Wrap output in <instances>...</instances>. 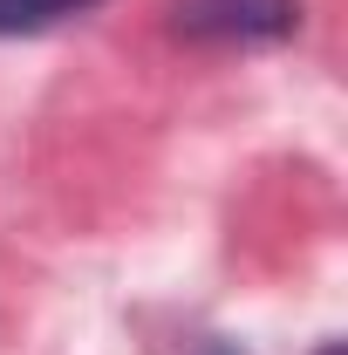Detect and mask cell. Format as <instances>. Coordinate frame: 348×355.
<instances>
[{
	"label": "cell",
	"instance_id": "cell-3",
	"mask_svg": "<svg viewBox=\"0 0 348 355\" xmlns=\"http://www.w3.org/2000/svg\"><path fill=\"white\" fill-rule=\"evenodd\" d=\"M321 355H342V349H335V342H328V349H321Z\"/></svg>",
	"mask_w": 348,
	"mask_h": 355
},
{
	"label": "cell",
	"instance_id": "cell-1",
	"mask_svg": "<svg viewBox=\"0 0 348 355\" xmlns=\"http://www.w3.org/2000/svg\"><path fill=\"white\" fill-rule=\"evenodd\" d=\"M171 35L198 48H273L301 35V0H171Z\"/></svg>",
	"mask_w": 348,
	"mask_h": 355
},
{
	"label": "cell",
	"instance_id": "cell-2",
	"mask_svg": "<svg viewBox=\"0 0 348 355\" xmlns=\"http://www.w3.org/2000/svg\"><path fill=\"white\" fill-rule=\"evenodd\" d=\"M96 0H0V42L14 35H42V28H62L69 14H89Z\"/></svg>",
	"mask_w": 348,
	"mask_h": 355
}]
</instances>
